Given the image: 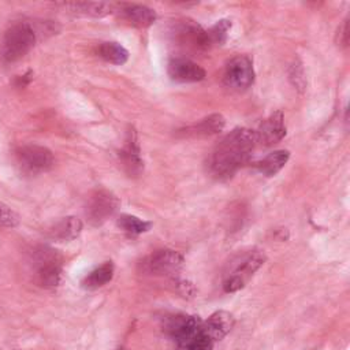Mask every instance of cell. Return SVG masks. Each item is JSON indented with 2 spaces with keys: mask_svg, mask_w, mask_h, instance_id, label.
Masks as SVG:
<instances>
[{
  "mask_svg": "<svg viewBox=\"0 0 350 350\" xmlns=\"http://www.w3.org/2000/svg\"><path fill=\"white\" fill-rule=\"evenodd\" d=\"M15 161L25 174L37 175L49 171L53 167L55 159L48 148L27 144L15 149Z\"/></svg>",
  "mask_w": 350,
  "mask_h": 350,
  "instance_id": "obj_6",
  "label": "cell"
},
{
  "mask_svg": "<svg viewBox=\"0 0 350 350\" xmlns=\"http://www.w3.org/2000/svg\"><path fill=\"white\" fill-rule=\"evenodd\" d=\"M98 55L108 63L122 66L129 60V51L115 41H107L100 44Z\"/></svg>",
  "mask_w": 350,
  "mask_h": 350,
  "instance_id": "obj_21",
  "label": "cell"
},
{
  "mask_svg": "<svg viewBox=\"0 0 350 350\" xmlns=\"http://www.w3.org/2000/svg\"><path fill=\"white\" fill-rule=\"evenodd\" d=\"M223 82L227 88L242 92L250 88L254 82L253 62L246 55H238L232 57L223 72Z\"/></svg>",
  "mask_w": 350,
  "mask_h": 350,
  "instance_id": "obj_9",
  "label": "cell"
},
{
  "mask_svg": "<svg viewBox=\"0 0 350 350\" xmlns=\"http://www.w3.org/2000/svg\"><path fill=\"white\" fill-rule=\"evenodd\" d=\"M288 159H290L288 150H286V149L273 150L272 153H269L261 161L257 163V168L262 175L273 176L286 165Z\"/></svg>",
  "mask_w": 350,
  "mask_h": 350,
  "instance_id": "obj_20",
  "label": "cell"
},
{
  "mask_svg": "<svg viewBox=\"0 0 350 350\" xmlns=\"http://www.w3.org/2000/svg\"><path fill=\"white\" fill-rule=\"evenodd\" d=\"M36 30L27 22L14 23L3 36L0 44V57L7 62H16L31 51L36 44Z\"/></svg>",
  "mask_w": 350,
  "mask_h": 350,
  "instance_id": "obj_4",
  "label": "cell"
},
{
  "mask_svg": "<svg viewBox=\"0 0 350 350\" xmlns=\"http://www.w3.org/2000/svg\"><path fill=\"white\" fill-rule=\"evenodd\" d=\"M118 350H122V349H118Z\"/></svg>",
  "mask_w": 350,
  "mask_h": 350,
  "instance_id": "obj_27",
  "label": "cell"
},
{
  "mask_svg": "<svg viewBox=\"0 0 350 350\" xmlns=\"http://www.w3.org/2000/svg\"><path fill=\"white\" fill-rule=\"evenodd\" d=\"M113 264L111 261H105L100 267L94 268L92 272H89L83 280H82V287L86 290H96L103 286H105L108 282L112 280L113 278Z\"/></svg>",
  "mask_w": 350,
  "mask_h": 350,
  "instance_id": "obj_19",
  "label": "cell"
},
{
  "mask_svg": "<svg viewBox=\"0 0 350 350\" xmlns=\"http://www.w3.org/2000/svg\"><path fill=\"white\" fill-rule=\"evenodd\" d=\"M119 200L115 194L105 189L94 190L86 201L85 205V216L88 221L97 227L105 223L118 209Z\"/></svg>",
  "mask_w": 350,
  "mask_h": 350,
  "instance_id": "obj_8",
  "label": "cell"
},
{
  "mask_svg": "<svg viewBox=\"0 0 350 350\" xmlns=\"http://www.w3.org/2000/svg\"><path fill=\"white\" fill-rule=\"evenodd\" d=\"M118 226L129 234L138 235V234L149 231L150 227H152V223L146 221V220H142V219H139L134 215H126L124 213V215H120V217L118 219Z\"/></svg>",
  "mask_w": 350,
  "mask_h": 350,
  "instance_id": "obj_22",
  "label": "cell"
},
{
  "mask_svg": "<svg viewBox=\"0 0 350 350\" xmlns=\"http://www.w3.org/2000/svg\"><path fill=\"white\" fill-rule=\"evenodd\" d=\"M226 126V119L220 113H212L197 123L178 130V135L183 138H201L220 133Z\"/></svg>",
  "mask_w": 350,
  "mask_h": 350,
  "instance_id": "obj_14",
  "label": "cell"
},
{
  "mask_svg": "<svg viewBox=\"0 0 350 350\" xmlns=\"http://www.w3.org/2000/svg\"><path fill=\"white\" fill-rule=\"evenodd\" d=\"M264 261L265 254L258 249L243 250L234 254L223 271V290L226 293H235L243 288Z\"/></svg>",
  "mask_w": 350,
  "mask_h": 350,
  "instance_id": "obj_3",
  "label": "cell"
},
{
  "mask_svg": "<svg viewBox=\"0 0 350 350\" xmlns=\"http://www.w3.org/2000/svg\"><path fill=\"white\" fill-rule=\"evenodd\" d=\"M168 75L176 82H200L205 79V70L187 57H174L167 66Z\"/></svg>",
  "mask_w": 350,
  "mask_h": 350,
  "instance_id": "obj_13",
  "label": "cell"
},
{
  "mask_svg": "<svg viewBox=\"0 0 350 350\" xmlns=\"http://www.w3.org/2000/svg\"><path fill=\"white\" fill-rule=\"evenodd\" d=\"M122 14L126 21L137 27H148L157 19L154 10L144 4H126L122 10Z\"/></svg>",
  "mask_w": 350,
  "mask_h": 350,
  "instance_id": "obj_17",
  "label": "cell"
},
{
  "mask_svg": "<svg viewBox=\"0 0 350 350\" xmlns=\"http://www.w3.org/2000/svg\"><path fill=\"white\" fill-rule=\"evenodd\" d=\"M235 319L230 312L217 310L212 313L205 321H202V328L205 335L215 343L221 340L234 327Z\"/></svg>",
  "mask_w": 350,
  "mask_h": 350,
  "instance_id": "obj_15",
  "label": "cell"
},
{
  "mask_svg": "<svg viewBox=\"0 0 350 350\" xmlns=\"http://www.w3.org/2000/svg\"><path fill=\"white\" fill-rule=\"evenodd\" d=\"M256 142V134L250 129L237 127L230 131L209 153L206 161L209 174L220 180L231 178L247 163Z\"/></svg>",
  "mask_w": 350,
  "mask_h": 350,
  "instance_id": "obj_1",
  "label": "cell"
},
{
  "mask_svg": "<svg viewBox=\"0 0 350 350\" xmlns=\"http://www.w3.org/2000/svg\"><path fill=\"white\" fill-rule=\"evenodd\" d=\"M164 331L175 340L176 350H213L198 316L176 314L164 320Z\"/></svg>",
  "mask_w": 350,
  "mask_h": 350,
  "instance_id": "obj_2",
  "label": "cell"
},
{
  "mask_svg": "<svg viewBox=\"0 0 350 350\" xmlns=\"http://www.w3.org/2000/svg\"><path fill=\"white\" fill-rule=\"evenodd\" d=\"M82 231V221L75 216H67L59 220L49 230V237L55 241L67 242L75 239Z\"/></svg>",
  "mask_w": 350,
  "mask_h": 350,
  "instance_id": "obj_16",
  "label": "cell"
},
{
  "mask_svg": "<svg viewBox=\"0 0 350 350\" xmlns=\"http://www.w3.org/2000/svg\"><path fill=\"white\" fill-rule=\"evenodd\" d=\"M175 42L186 49L193 52H204L211 49L206 30L202 29L197 22L183 19L175 23L172 30Z\"/></svg>",
  "mask_w": 350,
  "mask_h": 350,
  "instance_id": "obj_10",
  "label": "cell"
},
{
  "mask_svg": "<svg viewBox=\"0 0 350 350\" xmlns=\"http://www.w3.org/2000/svg\"><path fill=\"white\" fill-rule=\"evenodd\" d=\"M18 223H19L18 215L8 205L0 201V227L12 228L18 226Z\"/></svg>",
  "mask_w": 350,
  "mask_h": 350,
  "instance_id": "obj_25",
  "label": "cell"
},
{
  "mask_svg": "<svg viewBox=\"0 0 350 350\" xmlns=\"http://www.w3.org/2000/svg\"><path fill=\"white\" fill-rule=\"evenodd\" d=\"M63 7L72 14L94 18H101L112 12V5L103 1H71L64 3Z\"/></svg>",
  "mask_w": 350,
  "mask_h": 350,
  "instance_id": "obj_18",
  "label": "cell"
},
{
  "mask_svg": "<svg viewBox=\"0 0 350 350\" xmlns=\"http://www.w3.org/2000/svg\"><path fill=\"white\" fill-rule=\"evenodd\" d=\"M119 159L123 170L130 176H138L144 171V161L141 159L139 144L134 129L127 131L123 148L119 152Z\"/></svg>",
  "mask_w": 350,
  "mask_h": 350,
  "instance_id": "obj_11",
  "label": "cell"
},
{
  "mask_svg": "<svg viewBox=\"0 0 350 350\" xmlns=\"http://www.w3.org/2000/svg\"><path fill=\"white\" fill-rule=\"evenodd\" d=\"M256 134V141L265 145L271 146L278 144L279 141L283 139L286 135V124H284V115L282 111H276L271 113L267 119H264L258 129L254 131Z\"/></svg>",
  "mask_w": 350,
  "mask_h": 350,
  "instance_id": "obj_12",
  "label": "cell"
},
{
  "mask_svg": "<svg viewBox=\"0 0 350 350\" xmlns=\"http://www.w3.org/2000/svg\"><path fill=\"white\" fill-rule=\"evenodd\" d=\"M338 41L340 45L347 46L349 44V19H345L338 31Z\"/></svg>",
  "mask_w": 350,
  "mask_h": 350,
  "instance_id": "obj_26",
  "label": "cell"
},
{
  "mask_svg": "<svg viewBox=\"0 0 350 350\" xmlns=\"http://www.w3.org/2000/svg\"><path fill=\"white\" fill-rule=\"evenodd\" d=\"M33 276L41 287H55L62 279V257L51 247H38L33 252Z\"/></svg>",
  "mask_w": 350,
  "mask_h": 350,
  "instance_id": "obj_5",
  "label": "cell"
},
{
  "mask_svg": "<svg viewBox=\"0 0 350 350\" xmlns=\"http://www.w3.org/2000/svg\"><path fill=\"white\" fill-rule=\"evenodd\" d=\"M290 81L294 85V88L299 92H304L306 89V75H305V70L302 67V63L299 60H295L291 66H290Z\"/></svg>",
  "mask_w": 350,
  "mask_h": 350,
  "instance_id": "obj_24",
  "label": "cell"
},
{
  "mask_svg": "<svg viewBox=\"0 0 350 350\" xmlns=\"http://www.w3.org/2000/svg\"><path fill=\"white\" fill-rule=\"evenodd\" d=\"M230 29H231V21L228 19H220L211 29H208L206 36H208L211 48L213 45H223L227 41Z\"/></svg>",
  "mask_w": 350,
  "mask_h": 350,
  "instance_id": "obj_23",
  "label": "cell"
},
{
  "mask_svg": "<svg viewBox=\"0 0 350 350\" xmlns=\"http://www.w3.org/2000/svg\"><path fill=\"white\" fill-rule=\"evenodd\" d=\"M183 265V256L171 249H160L139 262L141 273L150 276H175Z\"/></svg>",
  "mask_w": 350,
  "mask_h": 350,
  "instance_id": "obj_7",
  "label": "cell"
}]
</instances>
